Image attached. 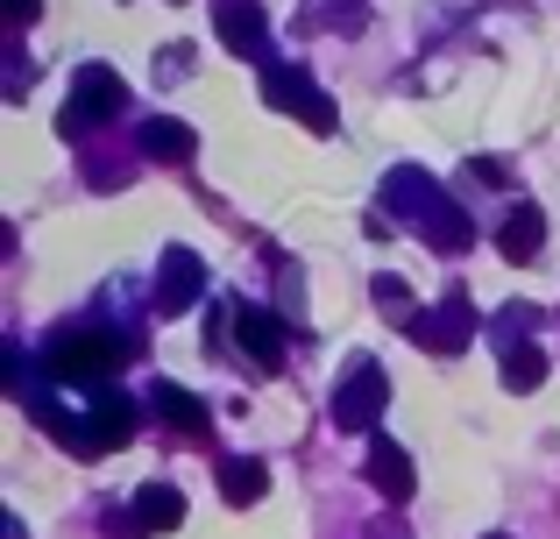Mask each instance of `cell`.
Listing matches in <instances>:
<instances>
[{
    "label": "cell",
    "instance_id": "6da1fadb",
    "mask_svg": "<svg viewBox=\"0 0 560 539\" xmlns=\"http://www.w3.org/2000/svg\"><path fill=\"white\" fill-rule=\"evenodd\" d=\"M57 433H65V447L71 455H107V447H121L128 433H136V405L121 398V390H100L93 405H85V419H50Z\"/></svg>",
    "mask_w": 560,
    "mask_h": 539
},
{
    "label": "cell",
    "instance_id": "7a4b0ae2",
    "mask_svg": "<svg viewBox=\"0 0 560 539\" xmlns=\"http://www.w3.org/2000/svg\"><path fill=\"white\" fill-rule=\"evenodd\" d=\"M128 355H136V348H128L121 333H100V327L50 341V370H57V376H79V384H93V376H114Z\"/></svg>",
    "mask_w": 560,
    "mask_h": 539
},
{
    "label": "cell",
    "instance_id": "3957f363",
    "mask_svg": "<svg viewBox=\"0 0 560 539\" xmlns=\"http://www.w3.org/2000/svg\"><path fill=\"white\" fill-rule=\"evenodd\" d=\"M121 107H128L121 71L85 65V71H79V85H71V107H65V136H85L93 121H107V114H121Z\"/></svg>",
    "mask_w": 560,
    "mask_h": 539
},
{
    "label": "cell",
    "instance_id": "277c9868",
    "mask_svg": "<svg viewBox=\"0 0 560 539\" xmlns=\"http://www.w3.org/2000/svg\"><path fill=\"white\" fill-rule=\"evenodd\" d=\"M262 99H270V107H291L305 128H319V136L334 128V99L319 93L299 65H270V71H262Z\"/></svg>",
    "mask_w": 560,
    "mask_h": 539
},
{
    "label": "cell",
    "instance_id": "5b68a950",
    "mask_svg": "<svg viewBox=\"0 0 560 539\" xmlns=\"http://www.w3.org/2000/svg\"><path fill=\"white\" fill-rule=\"evenodd\" d=\"M383 419V370L376 362H355L348 384H334V426L341 433H370Z\"/></svg>",
    "mask_w": 560,
    "mask_h": 539
},
{
    "label": "cell",
    "instance_id": "8992f818",
    "mask_svg": "<svg viewBox=\"0 0 560 539\" xmlns=\"http://www.w3.org/2000/svg\"><path fill=\"white\" fill-rule=\"evenodd\" d=\"M199 284H206L199 256H191V249H164V263H156V313H164V319L191 313V305H199Z\"/></svg>",
    "mask_w": 560,
    "mask_h": 539
},
{
    "label": "cell",
    "instance_id": "52a82bcc",
    "mask_svg": "<svg viewBox=\"0 0 560 539\" xmlns=\"http://www.w3.org/2000/svg\"><path fill=\"white\" fill-rule=\"evenodd\" d=\"M468 333H476V305H468V298H447L440 313H419V319H411V341L433 348V355H454Z\"/></svg>",
    "mask_w": 560,
    "mask_h": 539
},
{
    "label": "cell",
    "instance_id": "ba28073f",
    "mask_svg": "<svg viewBox=\"0 0 560 539\" xmlns=\"http://www.w3.org/2000/svg\"><path fill=\"white\" fill-rule=\"evenodd\" d=\"M234 341L248 348V362H256V370H284V327H277V313L242 305V313H234Z\"/></svg>",
    "mask_w": 560,
    "mask_h": 539
},
{
    "label": "cell",
    "instance_id": "9c48e42d",
    "mask_svg": "<svg viewBox=\"0 0 560 539\" xmlns=\"http://www.w3.org/2000/svg\"><path fill=\"white\" fill-rule=\"evenodd\" d=\"M213 28H220V43H228V50H242V57H262V43H270V22H262L256 0H220V8H213Z\"/></svg>",
    "mask_w": 560,
    "mask_h": 539
},
{
    "label": "cell",
    "instance_id": "30bf717a",
    "mask_svg": "<svg viewBox=\"0 0 560 539\" xmlns=\"http://www.w3.org/2000/svg\"><path fill=\"white\" fill-rule=\"evenodd\" d=\"M497 249H504V263H539V249H547V221H539V207H511L504 227H497Z\"/></svg>",
    "mask_w": 560,
    "mask_h": 539
},
{
    "label": "cell",
    "instance_id": "8fae6325",
    "mask_svg": "<svg viewBox=\"0 0 560 539\" xmlns=\"http://www.w3.org/2000/svg\"><path fill=\"white\" fill-rule=\"evenodd\" d=\"M128 518H136V532H178V526H185V497H178L171 483H142V490H136V512H128Z\"/></svg>",
    "mask_w": 560,
    "mask_h": 539
},
{
    "label": "cell",
    "instance_id": "7c38bea8",
    "mask_svg": "<svg viewBox=\"0 0 560 539\" xmlns=\"http://www.w3.org/2000/svg\"><path fill=\"white\" fill-rule=\"evenodd\" d=\"M370 483H376L390 504L411 497V483H419V476H411V455H405L397 441H370Z\"/></svg>",
    "mask_w": 560,
    "mask_h": 539
},
{
    "label": "cell",
    "instance_id": "4fadbf2b",
    "mask_svg": "<svg viewBox=\"0 0 560 539\" xmlns=\"http://www.w3.org/2000/svg\"><path fill=\"white\" fill-rule=\"evenodd\" d=\"M150 405L164 412V426L191 433V441L206 433V412H199V398H191V390H178V384H156V390H150Z\"/></svg>",
    "mask_w": 560,
    "mask_h": 539
},
{
    "label": "cell",
    "instance_id": "5bb4252c",
    "mask_svg": "<svg viewBox=\"0 0 560 539\" xmlns=\"http://www.w3.org/2000/svg\"><path fill=\"white\" fill-rule=\"evenodd\" d=\"M270 490V469L262 461H220V497L228 504H256Z\"/></svg>",
    "mask_w": 560,
    "mask_h": 539
},
{
    "label": "cell",
    "instance_id": "9a60e30c",
    "mask_svg": "<svg viewBox=\"0 0 560 539\" xmlns=\"http://www.w3.org/2000/svg\"><path fill=\"white\" fill-rule=\"evenodd\" d=\"M504 384L511 390H539L547 384V355L533 341H504Z\"/></svg>",
    "mask_w": 560,
    "mask_h": 539
},
{
    "label": "cell",
    "instance_id": "2e32d148",
    "mask_svg": "<svg viewBox=\"0 0 560 539\" xmlns=\"http://www.w3.org/2000/svg\"><path fill=\"white\" fill-rule=\"evenodd\" d=\"M142 156H156V164H185V156H191V128L185 121H150V128H142Z\"/></svg>",
    "mask_w": 560,
    "mask_h": 539
},
{
    "label": "cell",
    "instance_id": "e0dca14e",
    "mask_svg": "<svg viewBox=\"0 0 560 539\" xmlns=\"http://www.w3.org/2000/svg\"><path fill=\"white\" fill-rule=\"evenodd\" d=\"M376 313H383V319H405V327L419 319V298H411L405 277H376Z\"/></svg>",
    "mask_w": 560,
    "mask_h": 539
},
{
    "label": "cell",
    "instance_id": "ac0fdd59",
    "mask_svg": "<svg viewBox=\"0 0 560 539\" xmlns=\"http://www.w3.org/2000/svg\"><path fill=\"white\" fill-rule=\"evenodd\" d=\"M468 171H476V185H504V164H497V156H476Z\"/></svg>",
    "mask_w": 560,
    "mask_h": 539
},
{
    "label": "cell",
    "instance_id": "d6986e66",
    "mask_svg": "<svg viewBox=\"0 0 560 539\" xmlns=\"http://www.w3.org/2000/svg\"><path fill=\"white\" fill-rule=\"evenodd\" d=\"M14 22H36V0H14Z\"/></svg>",
    "mask_w": 560,
    "mask_h": 539
},
{
    "label": "cell",
    "instance_id": "ffe728a7",
    "mask_svg": "<svg viewBox=\"0 0 560 539\" xmlns=\"http://www.w3.org/2000/svg\"><path fill=\"white\" fill-rule=\"evenodd\" d=\"M490 539H511V532H490Z\"/></svg>",
    "mask_w": 560,
    "mask_h": 539
}]
</instances>
